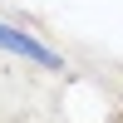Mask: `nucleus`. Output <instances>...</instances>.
<instances>
[{
  "mask_svg": "<svg viewBox=\"0 0 123 123\" xmlns=\"http://www.w3.org/2000/svg\"><path fill=\"white\" fill-rule=\"evenodd\" d=\"M0 49H5V54H20V59H30V64H39V69H64V59H59L49 44H39L35 35H25V30L5 25V20H0Z\"/></svg>",
  "mask_w": 123,
  "mask_h": 123,
  "instance_id": "nucleus-1",
  "label": "nucleus"
}]
</instances>
